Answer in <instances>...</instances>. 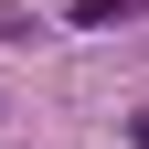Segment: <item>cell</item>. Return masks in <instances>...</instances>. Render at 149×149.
Listing matches in <instances>:
<instances>
[{
  "label": "cell",
  "mask_w": 149,
  "mask_h": 149,
  "mask_svg": "<svg viewBox=\"0 0 149 149\" xmlns=\"http://www.w3.org/2000/svg\"><path fill=\"white\" fill-rule=\"evenodd\" d=\"M32 32H43L32 11H0V43H32Z\"/></svg>",
  "instance_id": "cell-2"
},
{
  "label": "cell",
  "mask_w": 149,
  "mask_h": 149,
  "mask_svg": "<svg viewBox=\"0 0 149 149\" xmlns=\"http://www.w3.org/2000/svg\"><path fill=\"white\" fill-rule=\"evenodd\" d=\"M74 22H85V32H107V22H139V0H74Z\"/></svg>",
  "instance_id": "cell-1"
},
{
  "label": "cell",
  "mask_w": 149,
  "mask_h": 149,
  "mask_svg": "<svg viewBox=\"0 0 149 149\" xmlns=\"http://www.w3.org/2000/svg\"><path fill=\"white\" fill-rule=\"evenodd\" d=\"M128 139H139V149H149V107H139V117H128Z\"/></svg>",
  "instance_id": "cell-3"
}]
</instances>
